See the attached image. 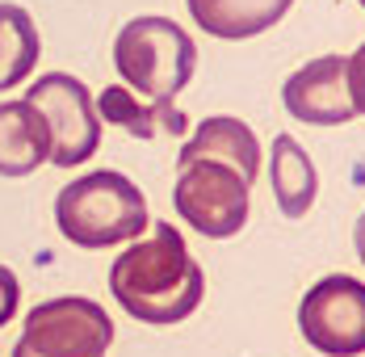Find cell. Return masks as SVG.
Instances as JSON below:
<instances>
[{
  "label": "cell",
  "instance_id": "1",
  "mask_svg": "<svg viewBox=\"0 0 365 357\" xmlns=\"http://www.w3.org/2000/svg\"><path fill=\"white\" fill-rule=\"evenodd\" d=\"M110 294L139 323L168 328L189 320L206 298V273L193 261L173 223H151V236L135 240L110 265Z\"/></svg>",
  "mask_w": 365,
  "mask_h": 357
},
{
  "label": "cell",
  "instance_id": "11",
  "mask_svg": "<svg viewBox=\"0 0 365 357\" xmlns=\"http://www.w3.org/2000/svg\"><path fill=\"white\" fill-rule=\"evenodd\" d=\"M189 17L222 42H244L264 30H273L294 0H185Z\"/></svg>",
  "mask_w": 365,
  "mask_h": 357
},
{
  "label": "cell",
  "instance_id": "14",
  "mask_svg": "<svg viewBox=\"0 0 365 357\" xmlns=\"http://www.w3.org/2000/svg\"><path fill=\"white\" fill-rule=\"evenodd\" d=\"M38 51H42V38H38L34 17L21 4L0 0V93L17 89L34 71Z\"/></svg>",
  "mask_w": 365,
  "mask_h": 357
},
{
  "label": "cell",
  "instance_id": "10",
  "mask_svg": "<svg viewBox=\"0 0 365 357\" xmlns=\"http://www.w3.org/2000/svg\"><path fill=\"white\" fill-rule=\"evenodd\" d=\"M51 164V135L30 101H0V177H30Z\"/></svg>",
  "mask_w": 365,
  "mask_h": 357
},
{
  "label": "cell",
  "instance_id": "18",
  "mask_svg": "<svg viewBox=\"0 0 365 357\" xmlns=\"http://www.w3.org/2000/svg\"><path fill=\"white\" fill-rule=\"evenodd\" d=\"M357 4H361V9H365V0H357Z\"/></svg>",
  "mask_w": 365,
  "mask_h": 357
},
{
  "label": "cell",
  "instance_id": "7",
  "mask_svg": "<svg viewBox=\"0 0 365 357\" xmlns=\"http://www.w3.org/2000/svg\"><path fill=\"white\" fill-rule=\"evenodd\" d=\"M302 341L324 357L365 353V282L349 273H328L298 303Z\"/></svg>",
  "mask_w": 365,
  "mask_h": 357
},
{
  "label": "cell",
  "instance_id": "2",
  "mask_svg": "<svg viewBox=\"0 0 365 357\" xmlns=\"http://www.w3.org/2000/svg\"><path fill=\"white\" fill-rule=\"evenodd\" d=\"M55 227L76 248L135 244L151 227L143 189L118 169H93L55 193Z\"/></svg>",
  "mask_w": 365,
  "mask_h": 357
},
{
  "label": "cell",
  "instance_id": "16",
  "mask_svg": "<svg viewBox=\"0 0 365 357\" xmlns=\"http://www.w3.org/2000/svg\"><path fill=\"white\" fill-rule=\"evenodd\" d=\"M349 97L353 109L365 114V42L357 46V55H349Z\"/></svg>",
  "mask_w": 365,
  "mask_h": 357
},
{
  "label": "cell",
  "instance_id": "5",
  "mask_svg": "<svg viewBox=\"0 0 365 357\" xmlns=\"http://www.w3.org/2000/svg\"><path fill=\"white\" fill-rule=\"evenodd\" d=\"M173 206L189 223V231L206 240H231L248 223L252 185L219 160H189V164H177Z\"/></svg>",
  "mask_w": 365,
  "mask_h": 357
},
{
  "label": "cell",
  "instance_id": "6",
  "mask_svg": "<svg viewBox=\"0 0 365 357\" xmlns=\"http://www.w3.org/2000/svg\"><path fill=\"white\" fill-rule=\"evenodd\" d=\"M30 106L42 114L46 135H51V164L55 169H76L101 147V114L88 97V84L76 80L72 71H46L26 89Z\"/></svg>",
  "mask_w": 365,
  "mask_h": 357
},
{
  "label": "cell",
  "instance_id": "17",
  "mask_svg": "<svg viewBox=\"0 0 365 357\" xmlns=\"http://www.w3.org/2000/svg\"><path fill=\"white\" fill-rule=\"evenodd\" d=\"M353 244H357V256H361V265H365V211H361V218H357V231H353Z\"/></svg>",
  "mask_w": 365,
  "mask_h": 357
},
{
  "label": "cell",
  "instance_id": "13",
  "mask_svg": "<svg viewBox=\"0 0 365 357\" xmlns=\"http://www.w3.org/2000/svg\"><path fill=\"white\" fill-rule=\"evenodd\" d=\"M269 181H273V198H277V211L286 218H302V214L315 206L319 198V173H315V160L307 156V147L294 139V135H277L269 147Z\"/></svg>",
  "mask_w": 365,
  "mask_h": 357
},
{
  "label": "cell",
  "instance_id": "8",
  "mask_svg": "<svg viewBox=\"0 0 365 357\" xmlns=\"http://www.w3.org/2000/svg\"><path fill=\"white\" fill-rule=\"evenodd\" d=\"M282 106L307 126H344L357 118L349 97V55H319L282 84Z\"/></svg>",
  "mask_w": 365,
  "mask_h": 357
},
{
  "label": "cell",
  "instance_id": "15",
  "mask_svg": "<svg viewBox=\"0 0 365 357\" xmlns=\"http://www.w3.org/2000/svg\"><path fill=\"white\" fill-rule=\"evenodd\" d=\"M17 307H21V282L9 265H0V328L17 320Z\"/></svg>",
  "mask_w": 365,
  "mask_h": 357
},
{
  "label": "cell",
  "instance_id": "3",
  "mask_svg": "<svg viewBox=\"0 0 365 357\" xmlns=\"http://www.w3.org/2000/svg\"><path fill=\"white\" fill-rule=\"evenodd\" d=\"M113 68L135 97L173 106L193 80L197 46L173 17H130L113 38Z\"/></svg>",
  "mask_w": 365,
  "mask_h": 357
},
{
  "label": "cell",
  "instance_id": "12",
  "mask_svg": "<svg viewBox=\"0 0 365 357\" xmlns=\"http://www.w3.org/2000/svg\"><path fill=\"white\" fill-rule=\"evenodd\" d=\"M97 114H101V122H113L118 131H126L130 139H143V143H151L155 135H177V139L189 135V118L177 109V101L173 106H151L143 97H135L126 84L101 89Z\"/></svg>",
  "mask_w": 365,
  "mask_h": 357
},
{
  "label": "cell",
  "instance_id": "9",
  "mask_svg": "<svg viewBox=\"0 0 365 357\" xmlns=\"http://www.w3.org/2000/svg\"><path fill=\"white\" fill-rule=\"evenodd\" d=\"M189 160H219L252 185L256 173H260V143H256V131L244 118L215 114V118H202L197 131L185 139L177 164H189Z\"/></svg>",
  "mask_w": 365,
  "mask_h": 357
},
{
  "label": "cell",
  "instance_id": "4",
  "mask_svg": "<svg viewBox=\"0 0 365 357\" xmlns=\"http://www.w3.org/2000/svg\"><path fill=\"white\" fill-rule=\"evenodd\" d=\"M113 345V320L97 298L59 294L30 307L13 357H106Z\"/></svg>",
  "mask_w": 365,
  "mask_h": 357
}]
</instances>
